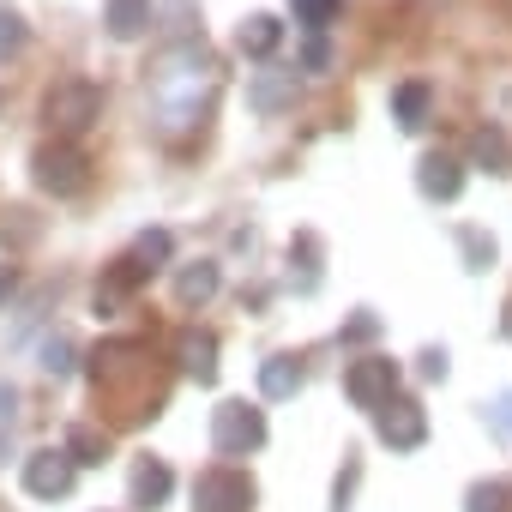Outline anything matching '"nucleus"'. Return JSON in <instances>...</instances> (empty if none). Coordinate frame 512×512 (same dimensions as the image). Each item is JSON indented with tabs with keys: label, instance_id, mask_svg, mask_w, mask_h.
<instances>
[{
	"label": "nucleus",
	"instance_id": "10",
	"mask_svg": "<svg viewBox=\"0 0 512 512\" xmlns=\"http://www.w3.org/2000/svg\"><path fill=\"white\" fill-rule=\"evenodd\" d=\"M145 278H151V272L133 260V253H121V260L103 272V284H97V314H121V308L139 296V284H145Z\"/></svg>",
	"mask_w": 512,
	"mask_h": 512
},
{
	"label": "nucleus",
	"instance_id": "4",
	"mask_svg": "<svg viewBox=\"0 0 512 512\" xmlns=\"http://www.w3.org/2000/svg\"><path fill=\"white\" fill-rule=\"evenodd\" d=\"M31 169H37V187L43 193H85V181H91V157L73 145V139H55V145H43L37 157H31Z\"/></svg>",
	"mask_w": 512,
	"mask_h": 512
},
{
	"label": "nucleus",
	"instance_id": "28",
	"mask_svg": "<svg viewBox=\"0 0 512 512\" xmlns=\"http://www.w3.org/2000/svg\"><path fill=\"white\" fill-rule=\"evenodd\" d=\"M374 332H380V320H374V314H368V308H356V314H350V320H344V332H338V344H368V338H374Z\"/></svg>",
	"mask_w": 512,
	"mask_h": 512
},
{
	"label": "nucleus",
	"instance_id": "7",
	"mask_svg": "<svg viewBox=\"0 0 512 512\" xmlns=\"http://www.w3.org/2000/svg\"><path fill=\"white\" fill-rule=\"evenodd\" d=\"M193 512H253V476L217 464L193 482Z\"/></svg>",
	"mask_w": 512,
	"mask_h": 512
},
{
	"label": "nucleus",
	"instance_id": "24",
	"mask_svg": "<svg viewBox=\"0 0 512 512\" xmlns=\"http://www.w3.org/2000/svg\"><path fill=\"white\" fill-rule=\"evenodd\" d=\"M43 368H49L55 380H67V374L79 368V350H73V338H49V344H43Z\"/></svg>",
	"mask_w": 512,
	"mask_h": 512
},
{
	"label": "nucleus",
	"instance_id": "15",
	"mask_svg": "<svg viewBox=\"0 0 512 512\" xmlns=\"http://www.w3.org/2000/svg\"><path fill=\"white\" fill-rule=\"evenodd\" d=\"M169 494H175V470H169L163 458H139V464H133V506L157 512Z\"/></svg>",
	"mask_w": 512,
	"mask_h": 512
},
{
	"label": "nucleus",
	"instance_id": "5",
	"mask_svg": "<svg viewBox=\"0 0 512 512\" xmlns=\"http://www.w3.org/2000/svg\"><path fill=\"white\" fill-rule=\"evenodd\" d=\"M344 392H350V404L356 410H386L392 398H398V362L392 356H356L350 368H344Z\"/></svg>",
	"mask_w": 512,
	"mask_h": 512
},
{
	"label": "nucleus",
	"instance_id": "14",
	"mask_svg": "<svg viewBox=\"0 0 512 512\" xmlns=\"http://www.w3.org/2000/svg\"><path fill=\"white\" fill-rule=\"evenodd\" d=\"M151 19H157L151 0H109V7H103V25H109L115 43H139L151 31Z\"/></svg>",
	"mask_w": 512,
	"mask_h": 512
},
{
	"label": "nucleus",
	"instance_id": "12",
	"mask_svg": "<svg viewBox=\"0 0 512 512\" xmlns=\"http://www.w3.org/2000/svg\"><path fill=\"white\" fill-rule=\"evenodd\" d=\"M139 362H145V350H139V344H127V338L103 344V350L91 356V380H97V392H115L121 380H133V374H139Z\"/></svg>",
	"mask_w": 512,
	"mask_h": 512
},
{
	"label": "nucleus",
	"instance_id": "13",
	"mask_svg": "<svg viewBox=\"0 0 512 512\" xmlns=\"http://www.w3.org/2000/svg\"><path fill=\"white\" fill-rule=\"evenodd\" d=\"M416 187H422L428 199H440V205H446V199H458V193H464V163H458V157H446V151H428V157L416 163Z\"/></svg>",
	"mask_w": 512,
	"mask_h": 512
},
{
	"label": "nucleus",
	"instance_id": "18",
	"mask_svg": "<svg viewBox=\"0 0 512 512\" xmlns=\"http://www.w3.org/2000/svg\"><path fill=\"white\" fill-rule=\"evenodd\" d=\"M260 392L266 398H296L302 392V362L296 356H266L260 362Z\"/></svg>",
	"mask_w": 512,
	"mask_h": 512
},
{
	"label": "nucleus",
	"instance_id": "26",
	"mask_svg": "<svg viewBox=\"0 0 512 512\" xmlns=\"http://www.w3.org/2000/svg\"><path fill=\"white\" fill-rule=\"evenodd\" d=\"M464 512H506V488H500V482H470Z\"/></svg>",
	"mask_w": 512,
	"mask_h": 512
},
{
	"label": "nucleus",
	"instance_id": "20",
	"mask_svg": "<svg viewBox=\"0 0 512 512\" xmlns=\"http://www.w3.org/2000/svg\"><path fill=\"white\" fill-rule=\"evenodd\" d=\"M506 157H512V145H506V133H500V127H476V133H470V163H476V169L500 175V169H506Z\"/></svg>",
	"mask_w": 512,
	"mask_h": 512
},
{
	"label": "nucleus",
	"instance_id": "25",
	"mask_svg": "<svg viewBox=\"0 0 512 512\" xmlns=\"http://www.w3.org/2000/svg\"><path fill=\"white\" fill-rule=\"evenodd\" d=\"M458 247H464L470 272H488V266H494V241H488L482 229H458Z\"/></svg>",
	"mask_w": 512,
	"mask_h": 512
},
{
	"label": "nucleus",
	"instance_id": "6",
	"mask_svg": "<svg viewBox=\"0 0 512 512\" xmlns=\"http://www.w3.org/2000/svg\"><path fill=\"white\" fill-rule=\"evenodd\" d=\"M73 482H79V458H73L67 446H43V452L25 458V494H37V500H67Z\"/></svg>",
	"mask_w": 512,
	"mask_h": 512
},
{
	"label": "nucleus",
	"instance_id": "32",
	"mask_svg": "<svg viewBox=\"0 0 512 512\" xmlns=\"http://www.w3.org/2000/svg\"><path fill=\"white\" fill-rule=\"evenodd\" d=\"M13 404H19V392H13V386H0V416H13Z\"/></svg>",
	"mask_w": 512,
	"mask_h": 512
},
{
	"label": "nucleus",
	"instance_id": "22",
	"mask_svg": "<svg viewBox=\"0 0 512 512\" xmlns=\"http://www.w3.org/2000/svg\"><path fill=\"white\" fill-rule=\"evenodd\" d=\"M169 253H175V235H169V229H145V235L133 241V260H139L145 272H157V266H169Z\"/></svg>",
	"mask_w": 512,
	"mask_h": 512
},
{
	"label": "nucleus",
	"instance_id": "8",
	"mask_svg": "<svg viewBox=\"0 0 512 512\" xmlns=\"http://www.w3.org/2000/svg\"><path fill=\"white\" fill-rule=\"evenodd\" d=\"M374 434H380L392 452H416V446L428 440V410H422L416 398H392V404L374 416Z\"/></svg>",
	"mask_w": 512,
	"mask_h": 512
},
{
	"label": "nucleus",
	"instance_id": "21",
	"mask_svg": "<svg viewBox=\"0 0 512 512\" xmlns=\"http://www.w3.org/2000/svg\"><path fill=\"white\" fill-rule=\"evenodd\" d=\"M109 446H115V440H109V428H91V422H79V428L67 434V452H73L79 464H103V458H109Z\"/></svg>",
	"mask_w": 512,
	"mask_h": 512
},
{
	"label": "nucleus",
	"instance_id": "16",
	"mask_svg": "<svg viewBox=\"0 0 512 512\" xmlns=\"http://www.w3.org/2000/svg\"><path fill=\"white\" fill-rule=\"evenodd\" d=\"M217 290H223V272H217L211 260H199V266H181V272H175V302H181V308H205Z\"/></svg>",
	"mask_w": 512,
	"mask_h": 512
},
{
	"label": "nucleus",
	"instance_id": "9",
	"mask_svg": "<svg viewBox=\"0 0 512 512\" xmlns=\"http://www.w3.org/2000/svg\"><path fill=\"white\" fill-rule=\"evenodd\" d=\"M296 103V67H266L247 79V109L253 115H284Z\"/></svg>",
	"mask_w": 512,
	"mask_h": 512
},
{
	"label": "nucleus",
	"instance_id": "1",
	"mask_svg": "<svg viewBox=\"0 0 512 512\" xmlns=\"http://www.w3.org/2000/svg\"><path fill=\"white\" fill-rule=\"evenodd\" d=\"M205 91H211V61H205L199 43H187L181 55H169V61L157 67V79H151V103H157L163 127H187V121H199Z\"/></svg>",
	"mask_w": 512,
	"mask_h": 512
},
{
	"label": "nucleus",
	"instance_id": "29",
	"mask_svg": "<svg viewBox=\"0 0 512 512\" xmlns=\"http://www.w3.org/2000/svg\"><path fill=\"white\" fill-rule=\"evenodd\" d=\"M326 67H332V43H326V37H314V43L302 49V73H326Z\"/></svg>",
	"mask_w": 512,
	"mask_h": 512
},
{
	"label": "nucleus",
	"instance_id": "11",
	"mask_svg": "<svg viewBox=\"0 0 512 512\" xmlns=\"http://www.w3.org/2000/svg\"><path fill=\"white\" fill-rule=\"evenodd\" d=\"M175 368H181L187 380L211 386V380H217V338H211V332H199V326H187V332L175 338Z\"/></svg>",
	"mask_w": 512,
	"mask_h": 512
},
{
	"label": "nucleus",
	"instance_id": "3",
	"mask_svg": "<svg viewBox=\"0 0 512 512\" xmlns=\"http://www.w3.org/2000/svg\"><path fill=\"white\" fill-rule=\"evenodd\" d=\"M97 115H103V85H91V79H61L43 97V121L61 139H79L85 127H97Z\"/></svg>",
	"mask_w": 512,
	"mask_h": 512
},
{
	"label": "nucleus",
	"instance_id": "27",
	"mask_svg": "<svg viewBox=\"0 0 512 512\" xmlns=\"http://www.w3.org/2000/svg\"><path fill=\"white\" fill-rule=\"evenodd\" d=\"M296 19H302L308 31H326V25L338 19V0H296Z\"/></svg>",
	"mask_w": 512,
	"mask_h": 512
},
{
	"label": "nucleus",
	"instance_id": "2",
	"mask_svg": "<svg viewBox=\"0 0 512 512\" xmlns=\"http://www.w3.org/2000/svg\"><path fill=\"white\" fill-rule=\"evenodd\" d=\"M211 446H217L223 458L260 452V446H266V410L247 404V398H223V404L211 410Z\"/></svg>",
	"mask_w": 512,
	"mask_h": 512
},
{
	"label": "nucleus",
	"instance_id": "30",
	"mask_svg": "<svg viewBox=\"0 0 512 512\" xmlns=\"http://www.w3.org/2000/svg\"><path fill=\"white\" fill-rule=\"evenodd\" d=\"M416 368H422V380H446V350H422Z\"/></svg>",
	"mask_w": 512,
	"mask_h": 512
},
{
	"label": "nucleus",
	"instance_id": "17",
	"mask_svg": "<svg viewBox=\"0 0 512 512\" xmlns=\"http://www.w3.org/2000/svg\"><path fill=\"white\" fill-rule=\"evenodd\" d=\"M428 109H434V91H428L422 79H404V85L392 91V121H398L404 133H416V127L428 121Z\"/></svg>",
	"mask_w": 512,
	"mask_h": 512
},
{
	"label": "nucleus",
	"instance_id": "23",
	"mask_svg": "<svg viewBox=\"0 0 512 512\" xmlns=\"http://www.w3.org/2000/svg\"><path fill=\"white\" fill-rule=\"evenodd\" d=\"M25 43H31L25 19H19L13 7H0V61H13V55H25Z\"/></svg>",
	"mask_w": 512,
	"mask_h": 512
},
{
	"label": "nucleus",
	"instance_id": "31",
	"mask_svg": "<svg viewBox=\"0 0 512 512\" xmlns=\"http://www.w3.org/2000/svg\"><path fill=\"white\" fill-rule=\"evenodd\" d=\"M13 290H19V272H13L7 260H0V308H7V296H13Z\"/></svg>",
	"mask_w": 512,
	"mask_h": 512
},
{
	"label": "nucleus",
	"instance_id": "19",
	"mask_svg": "<svg viewBox=\"0 0 512 512\" xmlns=\"http://www.w3.org/2000/svg\"><path fill=\"white\" fill-rule=\"evenodd\" d=\"M278 43H284V19H272V13H253L241 25V55H253V61H266Z\"/></svg>",
	"mask_w": 512,
	"mask_h": 512
}]
</instances>
